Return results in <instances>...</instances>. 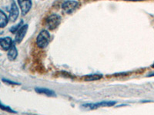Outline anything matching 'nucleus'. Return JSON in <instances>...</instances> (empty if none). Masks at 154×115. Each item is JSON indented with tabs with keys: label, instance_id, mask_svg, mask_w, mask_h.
Here are the masks:
<instances>
[{
	"label": "nucleus",
	"instance_id": "4468645a",
	"mask_svg": "<svg viewBox=\"0 0 154 115\" xmlns=\"http://www.w3.org/2000/svg\"><path fill=\"white\" fill-rule=\"evenodd\" d=\"M23 20H21V22H20L19 23H18L16 25H15V26H12V28L9 29V31H10L12 33H16V32H17V31H19V28L23 26Z\"/></svg>",
	"mask_w": 154,
	"mask_h": 115
},
{
	"label": "nucleus",
	"instance_id": "f257e3e1",
	"mask_svg": "<svg viewBox=\"0 0 154 115\" xmlns=\"http://www.w3.org/2000/svg\"><path fill=\"white\" fill-rule=\"evenodd\" d=\"M50 41V34L46 30H42L36 38V44L38 48L44 49L48 46Z\"/></svg>",
	"mask_w": 154,
	"mask_h": 115
},
{
	"label": "nucleus",
	"instance_id": "ddd939ff",
	"mask_svg": "<svg viewBox=\"0 0 154 115\" xmlns=\"http://www.w3.org/2000/svg\"><path fill=\"white\" fill-rule=\"evenodd\" d=\"M0 109L2 111H4L8 112V113H13V114L16 113V111H15L12 110L10 107L5 106V105H4L3 104H2L1 102H0Z\"/></svg>",
	"mask_w": 154,
	"mask_h": 115
},
{
	"label": "nucleus",
	"instance_id": "7ed1b4c3",
	"mask_svg": "<svg viewBox=\"0 0 154 115\" xmlns=\"http://www.w3.org/2000/svg\"><path fill=\"white\" fill-rule=\"evenodd\" d=\"M78 7H79V2L74 1V0L66 1L62 5V9H63V12L65 13H67V14L72 13Z\"/></svg>",
	"mask_w": 154,
	"mask_h": 115
},
{
	"label": "nucleus",
	"instance_id": "423d86ee",
	"mask_svg": "<svg viewBox=\"0 0 154 115\" xmlns=\"http://www.w3.org/2000/svg\"><path fill=\"white\" fill-rule=\"evenodd\" d=\"M19 15V10L18 8L17 5L15 2L14 0H12V4H11V7L9 9V19L11 22H16V19H18Z\"/></svg>",
	"mask_w": 154,
	"mask_h": 115
},
{
	"label": "nucleus",
	"instance_id": "0eeeda50",
	"mask_svg": "<svg viewBox=\"0 0 154 115\" xmlns=\"http://www.w3.org/2000/svg\"><path fill=\"white\" fill-rule=\"evenodd\" d=\"M28 31V25H24L21 28H19V31L16 32V38H15V42L16 43H20L23 40L24 37L26 35V32Z\"/></svg>",
	"mask_w": 154,
	"mask_h": 115
},
{
	"label": "nucleus",
	"instance_id": "39448f33",
	"mask_svg": "<svg viewBox=\"0 0 154 115\" xmlns=\"http://www.w3.org/2000/svg\"><path fill=\"white\" fill-rule=\"evenodd\" d=\"M19 8L21 9L22 15L25 16L30 11L32 8L31 0H18Z\"/></svg>",
	"mask_w": 154,
	"mask_h": 115
},
{
	"label": "nucleus",
	"instance_id": "6e6552de",
	"mask_svg": "<svg viewBox=\"0 0 154 115\" xmlns=\"http://www.w3.org/2000/svg\"><path fill=\"white\" fill-rule=\"evenodd\" d=\"M13 45L12 38L10 37H5V38H0V46L4 50H9Z\"/></svg>",
	"mask_w": 154,
	"mask_h": 115
},
{
	"label": "nucleus",
	"instance_id": "20e7f679",
	"mask_svg": "<svg viewBox=\"0 0 154 115\" xmlns=\"http://www.w3.org/2000/svg\"><path fill=\"white\" fill-rule=\"evenodd\" d=\"M116 105V101H101V102H99V103L96 104H86V105H83L82 107L86 109H96V108H99L100 107H111L113 106Z\"/></svg>",
	"mask_w": 154,
	"mask_h": 115
},
{
	"label": "nucleus",
	"instance_id": "2eb2a0df",
	"mask_svg": "<svg viewBox=\"0 0 154 115\" xmlns=\"http://www.w3.org/2000/svg\"><path fill=\"white\" fill-rule=\"evenodd\" d=\"M2 81L5 82V84H11V85H20L19 83H17V82H15V81H12L8 80V79L3 78L2 79Z\"/></svg>",
	"mask_w": 154,
	"mask_h": 115
},
{
	"label": "nucleus",
	"instance_id": "1a4fd4ad",
	"mask_svg": "<svg viewBox=\"0 0 154 115\" xmlns=\"http://www.w3.org/2000/svg\"><path fill=\"white\" fill-rule=\"evenodd\" d=\"M7 56H8V58H9L10 61H14L16 58H17L18 51L14 44H13V45L12 46V47L8 50Z\"/></svg>",
	"mask_w": 154,
	"mask_h": 115
},
{
	"label": "nucleus",
	"instance_id": "f8f14e48",
	"mask_svg": "<svg viewBox=\"0 0 154 115\" xmlns=\"http://www.w3.org/2000/svg\"><path fill=\"white\" fill-rule=\"evenodd\" d=\"M101 75H97V74H94V75H86L85 77L84 80L86 81H97L100 80V78H102Z\"/></svg>",
	"mask_w": 154,
	"mask_h": 115
},
{
	"label": "nucleus",
	"instance_id": "dca6fc26",
	"mask_svg": "<svg viewBox=\"0 0 154 115\" xmlns=\"http://www.w3.org/2000/svg\"><path fill=\"white\" fill-rule=\"evenodd\" d=\"M124 1H131V2H139V1H143V0H124Z\"/></svg>",
	"mask_w": 154,
	"mask_h": 115
},
{
	"label": "nucleus",
	"instance_id": "9d476101",
	"mask_svg": "<svg viewBox=\"0 0 154 115\" xmlns=\"http://www.w3.org/2000/svg\"><path fill=\"white\" fill-rule=\"evenodd\" d=\"M35 91L38 94H46L49 97H56V93L52 90H49L48 88H43V87H35Z\"/></svg>",
	"mask_w": 154,
	"mask_h": 115
},
{
	"label": "nucleus",
	"instance_id": "f3484780",
	"mask_svg": "<svg viewBox=\"0 0 154 115\" xmlns=\"http://www.w3.org/2000/svg\"><path fill=\"white\" fill-rule=\"evenodd\" d=\"M2 31H0V35H1V34H2Z\"/></svg>",
	"mask_w": 154,
	"mask_h": 115
},
{
	"label": "nucleus",
	"instance_id": "f03ea898",
	"mask_svg": "<svg viewBox=\"0 0 154 115\" xmlns=\"http://www.w3.org/2000/svg\"><path fill=\"white\" fill-rule=\"evenodd\" d=\"M61 22V17L59 15L52 14L48 16L46 20V25L47 28L50 30H54L59 26Z\"/></svg>",
	"mask_w": 154,
	"mask_h": 115
},
{
	"label": "nucleus",
	"instance_id": "9b49d317",
	"mask_svg": "<svg viewBox=\"0 0 154 115\" xmlns=\"http://www.w3.org/2000/svg\"><path fill=\"white\" fill-rule=\"evenodd\" d=\"M8 22H9V19L7 16L5 15L3 11L0 9V28H5L7 25Z\"/></svg>",
	"mask_w": 154,
	"mask_h": 115
}]
</instances>
